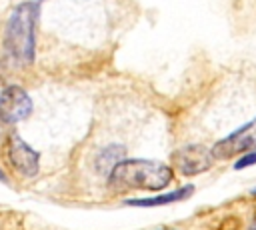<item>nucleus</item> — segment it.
<instances>
[{
    "instance_id": "f257e3e1",
    "label": "nucleus",
    "mask_w": 256,
    "mask_h": 230,
    "mask_svg": "<svg viewBox=\"0 0 256 230\" xmlns=\"http://www.w3.org/2000/svg\"><path fill=\"white\" fill-rule=\"evenodd\" d=\"M174 178L168 164L146 158H124L108 174V186L114 192L128 190H164Z\"/></svg>"
},
{
    "instance_id": "f03ea898",
    "label": "nucleus",
    "mask_w": 256,
    "mask_h": 230,
    "mask_svg": "<svg viewBox=\"0 0 256 230\" xmlns=\"http://www.w3.org/2000/svg\"><path fill=\"white\" fill-rule=\"evenodd\" d=\"M38 18H40V4L36 0H26V2H20L12 10L6 22L4 48L8 56L20 66L32 64L34 60Z\"/></svg>"
},
{
    "instance_id": "7ed1b4c3",
    "label": "nucleus",
    "mask_w": 256,
    "mask_h": 230,
    "mask_svg": "<svg viewBox=\"0 0 256 230\" xmlns=\"http://www.w3.org/2000/svg\"><path fill=\"white\" fill-rule=\"evenodd\" d=\"M4 158L6 164L24 178H32L38 174L40 154L18 134H8L4 138Z\"/></svg>"
},
{
    "instance_id": "20e7f679",
    "label": "nucleus",
    "mask_w": 256,
    "mask_h": 230,
    "mask_svg": "<svg viewBox=\"0 0 256 230\" xmlns=\"http://www.w3.org/2000/svg\"><path fill=\"white\" fill-rule=\"evenodd\" d=\"M252 150H256V118H252L248 124H244L242 128L234 130L226 138L218 140L210 148L212 158H216V160L242 156V154L252 152Z\"/></svg>"
},
{
    "instance_id": "39448f33",
    "label": "nucleus",
    "mask_w": 256,
    "mask_h": 230,
    "mask_svg": "<svg viewBox=\"0 0 256 230\" xmlns=\"http://www.w3.org/2000/svg\"><path fill=\"white\" fill-rule=\"evenodd\" d=\"M32 98L30 94L16 84L6 86L0 92V122L2 124H18L22 120H26L32 114Z\"/></svg>"
},
{
    "instance_id": "423d86ee",
    "label": "nucleus",
    "mask_w": 256,
    "mask_h": 230,
    "mask_svg": "<svg viewBox=\"0 0 256 230\" xmlns=\"http://www.w3.org/2000/svg\"><path fill=\"white\" fill-rule=\"evenodd\" d=\"M212 152L204 144H186L172 154L174 168L184 176H196L212 166Z\"/></svg>"
},
{
    "instance_id": "0eeeda50",
    "label": "nucleus",
    "mask_w": 256,
    "mask_h": 230,
    "mask_svg": "<svg viewBox=\"0 0 256 230\" xmlns=\"http://www.w3.org/2000/svg\"><path fill=\"white\" fill-rule=\"evenodd\" d=\"M194 194V186L186 184V186H180L172 192H166V194H158V196H150V198H130L126 200L128 206H142V208H152V206H164V204H172V202H180V200H186Z\"/></svg>"
},
{
    "instance_id": "6e6552de",
    "label": "nucleus",
    "mask_w": 256,
    "mask_h": 230,
    "mask_svg": "<svg viewBox=\"0 0 256 230\" xmlns=\"http://www.w3.org/2000/svg\"><path fill=\"white\" fill-rule=\"evenodd\" d=\"M124 154H126V148L122 144H108L106 148H102L98 154H96V170L98 174H110V170L120 162L124 160Z\"/></svg>"
},
{
    "instance_id": "1a4fd4ad",
    "label": "nucleus",
    "mask_w": 256,
    "mask_h": 230,
    "mask_svg": "<svg viewBox=\"0 0 256 230\" xmlns=\"http://www.w3.org/2000/svg\"><path fill=\"white\" fill-rule=\"evenodd\" d=\"M254 164H256V150L242 154V156H240V158L234 162V170H244V168L254 166Z\"/></svg>"
},
{
    "instance_id": "9d476101",
    "label": "nucleus",
    "mask_w": 256,
    "mask_h": 230,
    "mask_svg": "<svg viewBox=\"0 0 256 230\" xmlns=\"http://www.w3.org/2000/svg\"><path fill=\"white\" fill-rule=\"evenodd\" d=\"M0 180H2V182H6V180H8V176H6V172H4L2 168H0Z\"/></svg>"
},
{
    "instance_id": "9b49d317",
    "label": "nucleus",
    "mask_w": 256,
    "mask_h": 230,
    "mask_svg": "<svg viewBox=\"0 0 256 230\" xmlns=\"http://www.w3.org/2000/svg\"><path fill=\"white\" fill-rule=\"evenodd\" d=\"M250 230H256V222H254V226H252V228H250Z\"/></svg>"
},
{
    "instance_id": "f8f14e48",
    "label": "nucleus",
    "mask_w": 256,
    "mask_h": 230,
    "mask_svg": "<svg viewBox=\"0 0 256 230\" xmlns=\"http://www.w3.org/2000/svg\"><path fill=\"white\" fill-rule=\"evenodd\" d=\"M252 194H256V188H254V190H252Z\"/></svg>"
},
{
    "instance_id": "ddd939ff",
    "label": "nucleus",
    "mask_w": 256,
    "mask_h": 230,
    "mask_svg": "<svg viewBox=\"0 0 256 230\" xmlns=\"http://www.w3.org/2000/svg\"><path fill=\"white\" fill-rule=\"evenodd\" d=\"M160 230H170V228H160Z\"/></svg>"
},
{
    "instance_id": "4468645a",
    "label": "nucleus",
    "mask_w": 256,
    "mask_h": 230,
    "mask_svg": "<svg viewBox=\"0 0 256 230\" xmlns=\"http://www.w3.org/2000/svg\"><path fill=\"white\" fill-rule=\"evenodd\" d=\"M36 2H38V4H40V2H44V0H36Z\"/></svg>"
}]
</instances>
